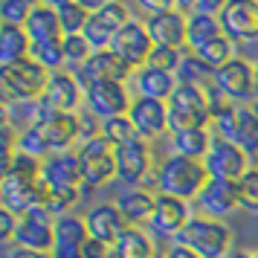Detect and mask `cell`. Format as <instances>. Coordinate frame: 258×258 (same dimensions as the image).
<instances>
[{
    "instance_id": "6da1fadb",
    "label": "cell",
    "mask_w": 258,
    "mask_h": 258,
    "mask_svg": "<svg viewBox=\"0 0 258 258\" xmlns=\"http://www.w3.org/2000/svg\"><path fill=\"white\" fill-rule=\"evenodd\" d=\"M209 180L212 177L206 171V163H200V160H188V157L171 154L168 160H163L157 165V188L163 195L180 198L186 203L188 200H198Z\"/></svg>"
},
{
    "instance_id": "7a4b0ae2",
    "label": "cell",
    "mask_w": 258,
    "mask_h": 258,
    "mask_svg": "<svg viewBox=\"0 0 258 258\" xmlns=\"http://www.w3.org/2000/svg\"><path fill=\"white\" fill-rule=\"evenodd\" d=\"M168 105V128L177 131H195L212 128V99L206 87H191V84H177L174 96L165 102Z\"/></svg>"
},
{
    "instance_id": "3957f363",
    "label": "cell",
    "mask_w": 258,
    "mask_h": 258,
    "mask_svg": "<svg viewBox=\"0 0 258 258\" xmlns=\"http://www.w3.org/2000/svg\"><path fill=\"white\" fill-rule=\"evenodd\" d=\"M174 244L195 249L200 258H226L232 252V232L223 221H212L203 215H195L188 226L177 235Z\"/></svg>"
},
{
    "instance_id": "277c9868",
    "label": "cell",
    "mask_w": 258,
    "mask_h": 258,
    "mask_svg": "<svg viewBox=\"0 0 258 258\" xmlns=\"http://www.w3.org/2000/svg\"><path fill=\"white\" fill-rule=\"evenodd\" d=\"M52 73L44 70L38 61L26 58L12 67H0V87L12 102H41L49 87Z\"/></svg>"
},
{
    "instance_id": "5b68a950",
    "label": "cell",
    "mask_w": 258,
    "mask_h": 258,
    "mask_svg": "<svg viewBox=\"0 0 258 258\" xmlns=\"http://www.w3.org/2000/svg\"><path fill=\"white\" fill-rule=\"evenodd\" d=\"M76 154H79V163H82L84 188H102L110 180H116V148L105 137H96V140L79 145Z\"/></svg>"
},
{
    "instance_id": "8992f818",
    "label": "cell",
    "mask_w": 258,
    "mask_h": 258,
    "mask_svg": "<svg viewBox=\"0 0 258 258\" xmlns=\"http://www.w3.org/2000/svg\"><path fill=\"white\" fill-rule=\"evenodd\" d=\"M131 21H134V18H131V9L125 3H119V0H105V3L90 15V21H87L82 35L87 38V44L93 47V52L110 49L113 38H116Z\"/></svg>"
},
{
    "instance_id": "52a82bcc",
    "label": "cell",
    "mask_w": 258,
    "mask_h": 258,
    "mask_svg": "<svg viewBox=\"0 0 258 258\" xmlns=\"http://www.w3.org/2000/svg\"><path fill=\"white\" fill-rule=\"evenodd\" d=\"M215 87L223 93L226 102H232V105H249V102H255L252 96L258 93L255 67L244 58H232L229 64H223L221 70H215Z\"/></svg>"
},
{
    "instance_id": "ba28073f",
    "label": "cell",
    "mask_w": 258,
    "mask_h": 258,
    "mask_svg": "<svg viewBox=\"0 0 258 258\" xmlns=\"http://www.w3.org/2000/svg\"><path fill=\"white\" fill-rule=\"evenodd\" d=\"M203 163H206V171H209L212 180H223V183H238L252 168L249 154L238 142H226V140H218V137H215Z\"/></svg>"
},
{
    "instance_id": "9c48e42d",
    "label": "cell",
    "mask_w": 258,
    "mask_h": 258,
    "mask_svg": "<svg viewBox=\"0 0 258 258\" xmlns=\"http://www.w3.org/2000/svg\"><path fill=\"white\" fill-rule=\"evenodd\" d=\"M84 105L87 110L99 116L102 122L105 119H116V116H128L131 113V105H134V96L125 84L119 82H99V84H90L84 87Z\"/></svg>"
},
{
    "instance_id": "30bf717a",
    "label": "cell",
    "mask_w": 258,
    "mask_h": 258,
    "mask_svg": "<svg viewBox=\"0 0 258 258\" xmlns=\"http://www.w3.org/2000/svg\"><path fill=\"white\" fill-rule=\"evenodd\" d=\"M15 244L29 252H41V255H52L55 249V218L47 209H32L21 218Z\"/></svg>"
},
{
    "instance_id": "8fae6325",
    "label": "cell",
    "mask_w": 258,
    "mask_h": 258,
    "mask_svg": "<svg viewBox=\"0 0 258 258\" xmlns=\"http://www.w3.org/2000/svg\"><path fill=\"white\" fill-rule=\"evenodd\" d=\"M218 21L223 35L235 44L258 41V0H226Z\"/></svg>"
},
{
    "instance_id": "7c38bea8",
    "label": "cell",
    "mask_w": 258,
    "mask_h": 258,
    "mask_svg": "<svg viewBox=\"0 0 258 258\" xmlns=\"http://www.w3.org/2000/svg\"><path fill=\"white\" fill-rule=\"evenodd\" d=\"M49 154H67L82 145V119L79 113H49L35 125Z\"/></svg>"
},
{
    "instance_id": "4fadbf2b",
    "label": "cell",
    "mask_w": 258,
    "mask_h": 258,
    "mask_svg": "<svg viewBox=\"0 0 258 258\" xmlns=\"http://www.w3.org/2000/svg\"><path fill=\"white\" fill-rule=\"evenodd\" d=\"M154 171L157 168H154V154L148 140H134L116 148V180L128 186H142L148 177H154Z\"/></svg>"
},
{
    "instance_id": "5bb4252c",
    "label": "cell",
    "mask_w": 258,
    "mask_h": 258,
    "mask_svg": "<svg viewBox=\"0 0 258 258\" xmlns=\"http://www.w3.org/2000/svg\"><path fill=\"white\" fill-rule=\"evenodd\" d=\"M110 49H113L134 73L142 70V67L148 64V58H151V52H154V41H151V35H148V29H145V21H131V24L113 38Z\"/></svg>"
},
{
    "instance_id": "9a60e30c",
    "label": "cell",
    "mask_w": 258,
    "mask_h": 258,
    "mask_svg": "<svg viewBox=\"0 0 258 258\" xmlns=\"http://www.w3.org/2000/svg\"><path fill=\"white\" fill-rule=\"evenodd\" d=\"M191 218H195V215H191L186 200L157 191V203H154V215H151V221H148V226H151L154 235H160V238H174L177 241V235L186 229Z\"/></svg>"
},
{
    "instance_id": "2e32d148",
    "label": "cell",
    "mask_w": 258,
    "mask_h": 258,
    "mask_svg": "<svg viewBox=\"0 0 258 258\" xmlns=\"http://www.w3.org/2000/svg\"><path fill=\"white\" fill-rule=\"evenodd\" d=\"M76 79L82 82V87H90V84H99V82L125 84L128 79H134V70L119 58L113 49H99V52H93L87 58V64H84L82 70L76 73Z\"/></svg>"
},
{
    "instance_id": "e0dca14e",
    "label": "cell",
    "mask_w": 258,
    "mask_h": 258,
    "mask_svg": "<svg viewBox=\"0 0 258 258\" xmlns=\"http://www.w3.org/2000/svg\"><path fill=\"white\" fill-rule=\"evenodd\" d=\"M145 29L151 35L154 47H168V49L188 47V15H183L180 9L145 18Z\"/></svg>"
},
{
    "instance_id": "ac0fdd59",
    "label": "cell",
    "mask_w": 258,
    "mask_h": 258,
    "mask_svg": "<svg viewBox=\"0 0 258 258\" xmlns=\"http://www.w3.org/2000/svg\"><path fill=\"white\" fill-rule=\"evenodd\" d=\"M44 105L52 110V113H79V107L87 102L84 99V87L82 82L76 79V73H52V79H49V87L44 99H41Z\"/></svg>"
},
{
    "instance_id": "d6986e66",
    "label": "cell",
    "mask_w": 258,
    "mask_h": 258,
    "mask_svg": "<svg viewBox=\"0 0 258 258\" xmlns=\"http://www.w3.org/2000/svg\"><path fill=\"white\" fill-rule=\"evenodd\" d=\"M131 122L140 134V140H154V137H163L168 134V105L157 102V99H142L137 96L134 105H131Z\"/></svg>"
},
{
    "instance_id": "ffe728a7",
    "label": "cell",
    "mask_w": 258,
    "mask_h": 258,
    "mask_svg": "<svg viewBox=\"0 0 258 258\" xmlns=\"http://www.w3.org/2000/svg\"><path fill=\"white\" fill-rule=\"evenodd\" d=\"M84 221H87V232H90V238L107 244L110 249L119 244V238H122V235L128 232V223H125L122 212H119L113 203H102V206L90 209Z\"/></svg>"
},
{
    "instance_id": "44dd1931",
    "label": "cell",
    "mask_w": 258,
    "mask_h": 258,
    "mask_svg": "<svg viewBox=\"0 0 258 258\" xmlns=\"http://www.w3.org/2000/svg\"><path fill=\"white\" fill-rule=\"evenodd\" d=\"M41 180L52 188H82V163L79 154H49L41 163Z\"/></svg>"
},
{
    "instance_id": "7402d4cb",
    "label": "cell",
    "mask_w": 258,
    "mask_h": 258,
    "mask_svg": "<svg viewBox=\"0 0 258 258\" xmlns=\"http://www.w3.org/2000/svg\"><path fill=\"white\" fill-rule=\"evenodd\" d=\"M200 215L212 218V221H223L226 215H232L238 206V186L235 183H223V180H209L206 188L200 191L198 198Z\"/></svg>"
},
{
    "instance_id": "603a6c76",
    "label": "cell",
    "mask_w": 258,
    "mask_h": 258,
    "mask_svg": "<svg viewBox=\"0 0 258 258\" xmlns=\"http://www.w3.org/2000/svg\"><path fill=\"white\" fill-rule=\"evenodd\" d=\"M90 238L87 221L79 215L55 218V249L49 258H82V246Z\"/></svg>"
},
{
    "instance_id": "cb8c5ba5",
    "label": "cell",
    "mask_w": 258,
    "mask_h": 258,
    "mask_svg": "<svg viewBox=\"0 0 258 258\" xmlns=\"http://www.w3.org/2000/svg\"><path fill=\"white\" fill-rule=\"evenodd\" d=\"M134 90L142 99H157V102H168L177 90V76L174 73H163V70H151L142 67L134 73Z\"/></svg>"
},
{
    "instance_id": "d4e9b609",
    "label": "cell",
    "mask_w": 258,
    "mask_h": 258,
    "mask_svg": "<svg viewBox=\"0 0 258 258\" xmlns=\"http://www.w3.org/2000/svg\"><path fill=\"white\" fill-rule=\"evenodd\" d=\"M26 35L32 38V44H44V41H61L64 38V29H61L58 12L52 3H35L32 6V15L26 21Z\"/></svg>"
},
{
    "instance_id": "484cf974",
    "label": "cell",
    "mask_w": 258,
    "mask_h": 258,
    "mask_svg": "<svg viewBox=\"0 0 258 258\" xmlns=\"http://www.w3.org/2000/svg\"><path fill=\"white\" fill-rule=\"evenodd\" d=\"M154 203H157V195L151 188H128V191L119 195L116 209L122 212V218H125L128 226H142V223L151 221Z\"/></svg>"
},
{
    "instance_id": "4316f807",
    "label": "cell",
    "mask_w": 258,
    "mask_h": 258,
    "mask_svg": "<svg viewBox=\"0 0 258 258\" xmlns=\"http://www.w3.org/2000/svg\"><path fill=\"white\" fill-rule=\"evenodd\" d=\"M32 52V38L26 35L24 26L0 24V67H12L29 58Z\"/></svg>"
},
{
    "instance_id": "83f0119b",
    "label": "cell",
    "mask_w": 258,
    "mask_h": 258,
    "mask_svg": "<svg viewBox=\"0 0 258 258\" xmlns=\"http://www.w3.org/2000/svg\"><path fill=\"white\" fill-rule=\"evenodd\" d=\"M212 142H215V134L209 128H195V131H177L171 134V151L177 157H188V160H206Z\"/></svg>"
},
{
    "instance_id": "f1b7e54d",
    "label": "cell",
    "mask_w": 258,
    "mask_h": 258,
    "mask_svg": "<svg viewBox=\"0 0 258 258\" xmlns=\"http://www.w3.org/2000/svg\"><path fill=\"white\" fill-rule=\"evenodd\" d=\"M113 258H157L154 238L140 226H128V232L113 246Z\"/></svg>"
},
{
    "instance_id": "f546056e",
    "label": "cell",
    "mask_w": 258,
    "mask_h": 258,
    "mask_svg": "<svg viewBox=\"0 0 258 258\" xmlns=\"http://www.w3.org/2000/svg\"><path fill=\"white\" fill-rule=\"evenodd\" d=\"M212 134L226 142L241 140V105L221 102L215 107V113H212Z\"/></svg>"
},
{
    "instance_id": "4dcf8cb0",
    "label": "cell",
    "mask_w": 258,
    "mask_h": 258,
    "mask_svg": "<svg viewBox=\"0 0 258 258\" xmlns=\"http://www.w3.org/2000/svg\"><path fill=\"white\" fill-rule=\"evenodd\" d=\"M52 6H55V12H58L64 38L67 35H82L87 21H90V15H93L82 0H58V3H52Z\"/></svg>"
},
{
    "instance_id": "1f68e13d",
    "label": "cell",
    "mask_w": 258,
    "mask_h": 258,
    "mask_svg": "<svg viewBox=\"0 0 258 258\" xmlns=\"http://www.w3.org/2000/svg\"><path fill=\"white\" fill-rule=\"evenodd\" d=\"M223 35V26L212 15H188V49H198Z\"/></svg>"
},
{
    "instance_id": "d6a6232c",
    "label": "cell",
    "mask_w": 258,
    "mask_h": 258,
    "mask_svg": "<svg viewBox=\"0 0 258 258\" xmlns=\"http://www.w3.org/2000/svg\"><path fill=\"white\" fill-rule=\"evenodd\" d=\"M215 82V70L206 61H200L195 52L183 55V64L177 70V84H191V87H209Z\"/></svg>"
},
{
    "instance_id": "836d02e7",
    "label": "cell",
    "mask_w": 258,
    "mask_h": 258,
    "mask_svg": "<svg viewBox=\"0 0 258 258\" xmlns=\"http://www.w3.org/2000/svg\"><path fill=\"white\" fill-rule=\"evenodd\" d=\"M188 52H195L200 61H206L212 70H221L223 64H229L232 58H238L235 55V41H229L226 35L215 38V41H209V44H203L198 49H188Z\"/></svg>"
},
{
    "instance_id": "e575fe53",
    "label": "cell",
    "mask_w": 258,
    "mask_h": 258,
    "mask_svg": "<svg viewBox=\"0 0 258 258\" xmlns=\"http://www.w3.org/2000/svg\"><path fill=\"white\" fill-rule=\"evenodd\" d=\"M82 198V188H47V198H44V206L41 209H47L52 218H64V215H73V206L79 203Z\"/></svg>"
},
{
    "instance_id": "d590c367",
    "label": "cell",
    "mask_w": 258,
    "mask_h": 258,
    "mask_svg": "<svg viewBox=\"0 0 258 258\" xmlns=\"http://www.w3.org/2000/svg\"><path fill=\"white\" fill-rule=\"evenodd\" d=\"M238 145L246 154H258V99L241 105V140Z\"/></svg>"
},
{
    "instance_id": "8d00e7d4",
    "label": "cell",
    "mask_w": 258,
    "mask_h": 258,
    "mask_svg": "<svg viewBox=\"0 0 258 258\" xmlns=\"http://www.w3.org/2000/svg\"><path fill=\"white\" fill-rule=\"evenodd\" d=\"M61 41H64V38H61ZM61 41H44V44H32L29 58L38 61V64H41L44 70H49V73H61V67H67Z\"/></svg>"
},
{
    "instance_id": "74e56055",
    "label": "cell",
    "mask_w": 258,
    "mask_h": 258,
    "mask_svg": "<svg viewBox=\"0 0 258 258\" xmlns=\"http://www.w3.org/2000/svg\"><path fill=\"white\" fill-rule=\"evenodd\" d=\"M102 137H105L113 148H122V145H128V142L140 140V134H137V128H134L131 116L105 119V122H102Z\"/></svg>"
},
{
    "instance_id": "f35d334b",
    "label": "cell",
    "mask_w": 258,
    "mask_h": 258,
    "mask_svg": "<svg viewBox=\"0 0 258 258\" xmlns=\"http://www.w3.org/2000/svg\"><path fill=\"white\" fill-rule=\"evenodd\" d=\"M61 47H64V61H67V67L79 73L87 64V58L93 55V47L87 44V38L84 35H67L61 41Z\"/></svg>"
},
{
    "instance_id": "ab89813d",
    "label": "cell",
    "mask_w": 258,
    "mask_h": 258,
    "mask_svg": "<svg viewBox=\"0 0 258 258\" xmlns=\"http://www.w3.org/2000/svg\"><path fill=\"white\" fill-rule=\"evenodd\" d=\"M235 186H238V206L249 215H258V165H252Z\"/></svg>"
},
{
    "instance_id": "60d3db41",
    "label": "cell",
    "mask_w": 258,
    "mask_h": 258,
    "mask_svg": "<svg viewBox=\"0 0 258 258\" xmlns=\"http://www.w3.org/2000/svg\"><path fill=\"white\" fill-rule=\"evenodd\" d=\"M32 6H35L32 0H6V3H0V21L9 26H26Z\"/></svg>"
},
{
    "instance_id": "b9f144b4",
    "label": "cell",
    "mask_w": 258,
    "mask_h": 258,
    "mask_svg": "<svg viewBox=\"0 0 258 258\" xmlns=\"http://www.w3.org/2000/svg\"><path fill=\"white\" fill-rule=\"evenodd\" d=\"M180 64H183V49H168V47H154L151 58L145 67H151V70H163V73H174L180 70Z\"/></svg>"
},
{
    "instance_id": "7bdbcfd3",
    "label": "cell",
    "mask_w": 258,
    "mask_h": 258,
    "mask_svg": "<svg viewBox=\"0 0 258 258\" xmlns=\"http://www.w3.org/2000/svg\"><path fill=\"white\" fill-rule=\"evenodd\" d=\"M18 226H21V218L0 206V241H3V244H12V241H15Z\"/></svg>"
},
{
    "instance_id": "ee69618b",
    "label": "cell",
    "mask_w": 258,
    "mask_h": 258,
    "mask_svg": "<svg viewBox=\"0 0 258 258\" xmlns=\"http://www.w3.org/2000/svg\"><path fill=\"white\" fill-rule=\"evenodd\" d=\"M110 255V246L102 244V241H96V238H87L82 246V258H107Z\"/></svg>"
},
{
    "instance_id": "f6af8a7d",
    "label": "cell",
    "mask_w": 258,
    "mask_h": 258,
    "mask_svg": "<svg viewBox=\"0 0 258 258\" xmlns=\"http://www.w3.org/2000/svg\"><path fill=\"white\" fill-rule=\"evenodd\" d=\"M223 3H226V0H200V3H195V6H191V12H195V15H212V18H218V15H221V9H223Z\"/></svg>"
},
{
    "instance_id": "bcb514c9",
    "label": "cell",
    "mask_w": 258,
    "mask_h": 258,
    "mask_svg": "<svg viewBox=\"0 0 258 258\" xmlns=\"http://www.w3.org/2000/svg\"><path fill=\"white\" fill-rule=\"evenodd\" d=\"M165 258H200L195 249H188V246L183 244H171L168 246V252H165Z\"/></svg>"
},
{
    "instance_id": "7dc6e473",
    "label": "cell",
    "mask_w": 258,
    "mask_h": 258,
    "mask_svg": "<svg viewBox=\"0 0 258 258\" xmlns=\"http://www.w3.org/2000/svg\"><path fill=\"white\" fill-rule=\"evenodd\" d=\"M6 258H49V255H41V252H29V249H21V246H15L12 252Z\"/></svg>"
},
{
    "instance_id": "c3c4849f",
    "label": "cell",
    "mask_w": 258,
    "mask_h": 258,
    "mask_svg": "<svg viewBox=\"0 0 258 258\" xmlns=\"http://www.w3.org/2000/svg\"><path fill=\"white\" fill-rule=\"evenodd\" d=\"M226 258H255V255H252V252H246V249H232Z\"/></svg>"
},
{
    "instance_id": "681fc988",
    "label": "cell",
    "mask_w": 258,
    "mask_h": 258,
    "mask_svg": "<svg viewBox=\"0 0 258 258\" xmlns=\"http://www.w3.org/2000/svg\"><path fill=\"white\" fill-rule=\"evenodd\" d=\"M252 67H255V87H258V61L252 64Z\"/></svg>"
},
{
    "instance_id": "f907efd6",
    "label": "cell",
    "mask_w": 258,
    "mask_h": 258,
    "mask_svg": "<svg viewBox=\"0 0 258 258\" xmlns=\"http://www.w3.org/2000/svg\"><path fill=\"white\" fill-rule=\"evenodd\" d=\"M255 258H258V252H255Z\"/></svg>"
}]
</instances>
